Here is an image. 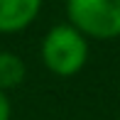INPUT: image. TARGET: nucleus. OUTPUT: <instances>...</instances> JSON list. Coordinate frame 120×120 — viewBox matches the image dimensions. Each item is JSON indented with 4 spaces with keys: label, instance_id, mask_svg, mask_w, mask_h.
<instances>
[{
    "label": "nucleus",
    "instance_id": "obj_1",
    "mask_svg": "<svg viewBox=\"0 0 120 120\" xmlns=\"http://www.w3.org/2000/svg\"><path fill=\"white\" fill-rule=\"evenodd\" d=\"M39 54L44 66L54 76L71 79L88 61V39L74 25L61 22V25H54L44 34Z\"/></svg>",
    "mask_w": 120,
    "mask_h": 120
},
{
    "label": "nucleus",
    "instance_id": "obj_2",
    "mask_svg": "<svg viewBox=\"0 0 120 120\" xmlns=\"http://www.w3.org/2000/svg\"><path fill=\"white\" fill-rule=\"evenodd\" d=\"M66 15L86 39L120 37V0H66Z\"/></svg>",
    "mask_w": 120,
    "mask_h": 120
},
{
    "label": "nucleus",
    "instance_id": "obj_3",
    "mask_svg": "<svg viewBox=\"0 0 120 120\" xmlns=\"http://www.w3.org/2000/svg\"><path fill=\"white\" fill-rule=\"evenodd\" d=\"M44 0H0V34L27 30L42 12Z\"/></svg>",
    "mask_w": 120,
    "mask_h": 120
},
{
    "label": "nucleus",
    "instance_id": "obj_4",
    "mask_svg": "<svg viewBox=\"0 0 120 120\" xmlns=\"http://www.w3.org/2000/svg\"><path fill=\"white\" fill-rule=\"evenodd\" d=\"M27 76L25 61L15 52H0V91L17 88Z\"/></svg>",
    "mask_w": 120,
    "mask_h": 120
},
{
    "label": "nucleus",
    "instance_id": "obj_5",
    "mask_svg": "<svg viewBox=\"0 0 120 120\" xmlns=\"http://www.w3.org/2000/svg\"><path fill=\"white\" fill-rule=\"evenodd\" d=\"M12 118V103L5 91H0V120H10Z\"/></svg>",
    "mask_w": 120,
    "mask_h": 120
},
{
    "label": "nucleus",
    "instance_id": "obj_6",
    "mask_svg": "<svg viewBox=\"0 0 120 120\" xmlns=\"http://www.w3.org/2000/svg\"><path fill=\"white\" fill-rule=\"evenodd\" d=\"M118 120H120V118H118Z\"/></svg>",
    "mask_w": 120,
    "mask_h": 120
}]
</instances>
